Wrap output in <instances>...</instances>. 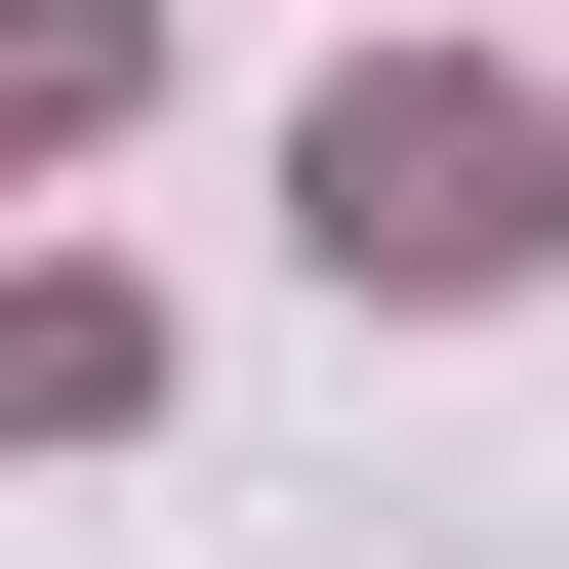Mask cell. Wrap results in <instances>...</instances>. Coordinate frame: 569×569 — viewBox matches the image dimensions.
Instances as JSON below:
<instances>
[{"label":"cell","mask_w":569,"mask_h":569,"mask_svg":"<svg viewBox=\"0 0 569 569\" xmlns=\"http://www.w3.org/2000/svg\"><path fill=\"white\" fill-rule=\"evenodd\" d=\"M122 122V0H0V163H82Z\"/></svg>","instance_id":"obj_2"},{"label":"cell","mask_w":569,"mask_h":569,"mask_svg":"<svg viewBox=\"0 0 569 569\" xmlns=\"http://www.w3.org/2000/svg\"><path fill=\"white\" fill-rule=\"evenodd\" d=\"M529 244H569V163H529L488 82H407V122L326 82V284H529Z\"/></svg>","instance_id":"obj_1"}]
</instances>
